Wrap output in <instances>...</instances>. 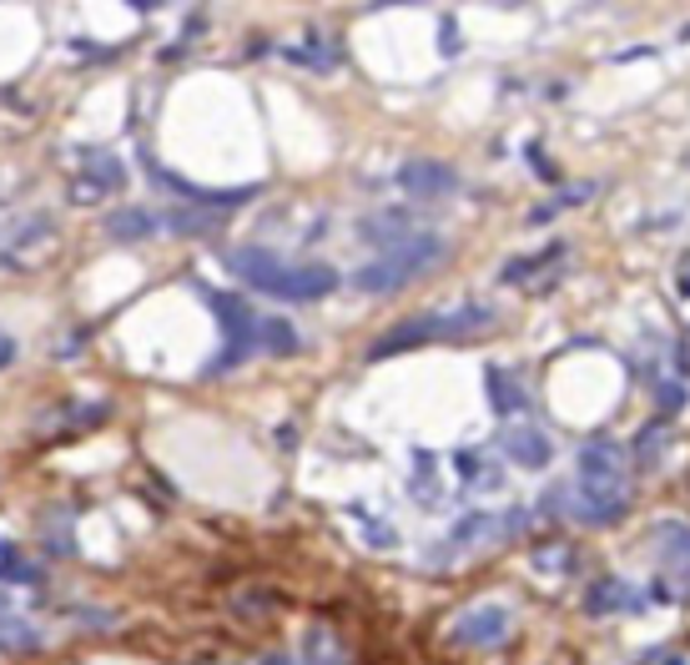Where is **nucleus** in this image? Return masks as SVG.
Masks as SVG:
<instances>
[{
	"instance_id": "6ab92c4d",
	"label": "nucleus",
	"mask_w": 690,
	"mask_h": 665,
	"mask_svg": "<svg viewBox=\"0 0 690 665\" xmlns=\"http://www.w3.org/2000/svg\"><path fill=\"white\" fill-rule=\"evenodd\" d=\"M564 258V242H549V248H539L534 258H514L499 268V283H524L530 273H545V268H555V262Z\"/></svg>"
},
{
	"instance_id": "c756f323",
	"label": "nucleus",
	"mask_w": 690,
	"mask_h": 665,
	"mask_svg": "<svg viewBox=\"0 0 690 665\" xmlns=\"http://www.w3.org/2000/svg\"><path fill=\"white\" fill-rule=\"evenodd\" d=\"M439 36H443V56H459V40H454V21H443V26H439Z\"/></svg>"
},
{
	"instance_id": "9d476101",
	"label": "nucleus",
	"mask_w": 690,
	"mask_h": 665,
	"mask_svg": "<svg viewBox=\"0 0 690 665\" xmlns=\"http://www.w3.org/2000/svg\"><path fill=\"white\" fill-rule=\"evenodd\" d=\"M640 610V590L630 585L626 574H599L585 585V615L595 620H610V615H630Z\"/></svg>"
},
{
	"instance_id": "ddd939ff",
	"label": "nucleus",
	"mask_w": 690,
	"mask_h": 665,
	"mask_svg": "<svg viewBox=\"0 0 690 665\" xmlns=\"http://www.w3.org/2000/svg\"><path fill=\"white\" fill-rule=\"evenodd\" d=\"M651 545H655V555H661L670 570L686 574V585H690V524L661 520V524L651 530Z\"/></svg>"
},
{
	"instance_id": "aec40b11",
	"label": "nucleus",
	"mask_w": 690,
	"mask_h": 665,
	"mask_svg": "<svg viewBox=\"0 0 690 665\" xmlns=\"http://www.w3.org/2000/svg\"><path fill=\"white\" fill-rule=\"evenodd\" d=\"M258 348L287 358V353H298V333H293L287 318H258Z\"/></svg>"
},
{
	"instance_id": "dca6fc26",
	"label": "nucleus",
	"mask_w": 690,
	"mask_h": 665,
	"mask_svg": "<svg viewBox=\"0 0 690 665\" xmlns=\"http://www.w3.org/2000/svg\"><path fill=\"white\" fill-rule=\"evenodd\" d=\"M676 443V429H670V418H655V424H645V429L635 434V443H630L626 454H635L640 470H655L665 459V449Z\"/></svg>"
},
{
	"instance_id": "4be33fe9",
	"label": "nucleus",
	"mask_w": 690,
	"mask_h": 665,
	"mask_svg": "<svg viewBox=\"0 0 690 665\" xmlns=\"http://www.w3.org/2000/svg\"><path fill=\"white\" fill-rule=\"evenodd\" d=\"M36 640L40 636L21 620V615H0V651H31Z\"/></svg>"
},
{
	"instance_id": "9b49d317",
	"label": "nucleus",
	"mask_w": 690,
	"mask_h": 665,
	"mask_svg": "<svg viewBox=\"0 0 690 665\" xmlns=\"http://www.w3.org/2000/svg\"><path fill=\"white\" fill-rule=\"evenodd\" d=\"M398 187L408 197H449L459 187V171L439 157H414L398 167Z\"/></svg>"
},
{
	"instance_id": "bb28decb",
	"label": "nucleus",
	"mask_w": 690,
	"mask_h": 665,
	"mask_svg": "<svg viewBox=\"0 0 690 665\" xmlns=\"http://www.w3.org/2000/svg\"><path fill=\"white\" fill-rule=\"evenodd\" d=\"M530 162H534V171H539L545 182H555V177H560V171H555V162H549L545 152H539V146H530Z\"/></svg>"
},
{
	"instance_id": "a211bd4d",
	"label": "nucleus",
	"mask_w": 690,
	"mask_h": 665,
	"mask_svg": "<svg viewBox=\"0 0 690 665\" xmlns=\"http://www.w3.org/2000/svg\"><path fill=\"white\" fill-rule=\"evenodd\" d=\"M484 389H489V404H495V414L499 418H509V414H524V389H520V379L509 373V368H489V379H484Z\"/></svg>"
},
{
	"instance_id": "f8f14e48",
	"label": "nucleus",
	"mask_w": 690,
	"mask_h": 665,
	"mask_svg": "<svg viewBox=\"0 0 690 665\" xmlns=\"http://www.w3.org/2000/svg\"><path fill=\"white\" fill-rule=\"evenodd\" d=\"M358 237H364L368 248L389 252V248H398V242H408V237H418V222H414V212H404V207H383V212L358 222Z\"/></svg>"
},
{
	"instance_id": "2eb2a0df",
	"label": "nucleus",
	"mask_w": 690,
	"mask_h": 665,
	"mask_svg": "<svg viewBox=\"0 0 690 665\" xmlns=\"http://www.w3.org/2000/svg\"><path fill=\"white\" fill-rule=\"evenodd\" d=\"M102 227H106V237H111V242H142V237L157 233L162 222L152 217L146 207H121V212H106Z\"/></svg>"
},
{
	"instance_id": "0eeeda50",
	"label": "nucleus",
	"mask_w": 690,
	"mask_h": 665,
	"mask_svg": "<svg viewBox=\"0 0 690 665\" xmlns=\"http://www.w3.org/2000/svg\"><path fill=\"white\" fill-rule=\"evenodd\" d=\"M328 293H338V268H328V262H287V273H283L273 298L318 302V298H328Z\"/></svg>"
},
{
	"instance_id": "393cba45",
	"label": "nucleus",
	"mask_w": 690,
	"mask_h": 665,
	"mask_svg": "<svg viewBox=\"0 0 690 665\" xmlns=\"http://www.w3.org/2000/svg\"><path fill=\"white\" fill-rule=\"evenodd\" d=\"M655 404H661V418H670L680 404H686V389H680V383H655Z\"/></svg>"
},
{
	"instance_id": "39448f33",
	"label": "nucleus",
	"mask_w": 690,
	"mask_h": 665,
	"mask_svg": "<svg viewBox=\"0 0 690 665\" xmlns=\"http://www.w3.org/2000/svg\"><path fill=\"white\" fill-rule=\"evenodd\" d=\"M514 626V610L504 601H474L469 610H459L454 620V640L459 645H499Z\"/></svg>"
},
{
	"instance_id": "cd10ccee",
	"label": "nucleus",
	"mask_w": 690,
	"mask_h": 665,
	"mask_svg": "<svg viewBox=\"0 0 690 665\" xmlns=\"http://www.w3.org/2000/svg\"><path fill=\"white\" fill-rule=\"evenodd\" d=\"M555 217H560V207H555V202H539V207H534L524 222H530V227H545V222H555Z\"/></svg>"
},
{
	"instance_id": "423d86ee",
	"label": "nucleus",
	"mask_w": 690,
	"mask_h": 665,
	"mask_svg": "<svg viewBox=\"0 0 690 665\" xmlns=\"http://www.w3.org/2000/svg\"><path fill=\"white\" fill-rule=\"evenodd\" d=\"M121 187H127V167L102 152V157H92L76 177H71V202H76V207H96L106 197H117Z\"/></svg>"
},
{
	"instance_id": "20e7f679",
	"label": "nucleus",
	"mask_w": 690,
	"mask_h": 665,
	"mask_svg": "<svg viewBox=\"0 0 690 665\" xmlns=\"http://www.w3.org/2000/svg\"><path fill=\"white\" fill-rule=\"evenodd\" d=\"M202 302L212 308V318H217V328H222V353L207 364V379H217V373L248 364L252 353H258V313L248 308V298L217 293V287H202Z\"/></svg>"
},
{
	"instance_id": "f257e3e1",
	"label": "nucleus",
	"mask_w": 690,
	"mask_h": 665,
	"mask_svg": "<svg viewBox=\"0 0 690 665\" xmlns=\"http://www.w3.org/2000/svg\"><path fill=\"white\" fill-rule=\"evenodd\" d=\"M574 514L585 524H605V520H620L630 504V459L620 443L610 439H595L580 449L574 459Z\"/></svg>"
},
{
	"instance_id": "4468645a",
	"label": "nucleus",
	"mask_w": 690,
	"mask_h": 665,
	"mask_svg": "<svg viewBox=\"0 0 690 665\" xmlns=\"http://www.w3.org/2000/svg\"><path fill=\"white\" fill-rule=\"evenodd\" d=\"M293 665H348V645L338 640V630L313 626L308 636H302V651H298Z\"/></svg>"
},
{
	"instance_id": "f3484780",
	"label": "nucleus",
	"mask_w": 690,
	"mask_h": 665,
	"mask_svg": "<svg viewBox=\"0 0 690 665\" xmlns=\"http://www.w3.org/2000/svg\"><path fill=\"white\" fill-rule=\"evenodd\" d=\"M499 530H504L499 514H464V520H454V530H449V549H479V545H489V539H499Z\"/></svg>"
},
{
	"instance_id": "f03ea898",
	"label": "nucleus",
	"mask_w": 690,
	"mask_h": 665,
	"mask_svg": "<svg viewBox=\"0 0 690 665\" xmlns=\"http://www.w3.org/2000/svg\"><path fill=\"white\" fill-rule=\"evenodd\" d=\"M495 323V308L489 302H454V308H439V313H418L393 323L383 339L368 348V358H393V353H408V348H424V343H439V339H474L484 328Z\"/></svg>"
},
{
	"instance_id": "a878e982",
	"label": "nucleus",
	"mask_w": 690,
	"mask_h": 665,
	"mask_svg": "<svg viewBox=\"0 0 690 665\" xmlns=\"http://www.w3.org/2000/svg\"><path fill=\"white\" fill-rule=\"evenodd\" d=\"M454 474L474 479V474H479V454H474V449H459V454H454Z\"/></svg>"
},
{
	"instance_id": "b1692460",
	"label": "nucleus",
	"mask_w": 690,
	"mask_h": 665,
	"mask_svg": "<svg viewBox=\"0 0 690 665\" xmlns=\"http://www.w3.org/2000/svg\"><path fill=\"white\" fill-rule=\"evenodd\" d=\"M5 560H0V580H15V585H36L40 574H36V565H26V560H11V549H0Z\"/></svg>"
},
{
	"instance_id": "5701e85b",
	"label": "nucleus",
	"mask_w": 690,
	"mask_h": 665,
	"mask_svg": "<svg viewBox=\"0 0 690 665\" xmlns=\"http://www.w3.org/2000/svg\"><path fill=\"white\" fill-rule=\"evenodd\" d=\"M212 222H222V212H207V207H177L167 217L171 233H202V227H212Z\"/></svg>"
},
{
	"instance_id": "2f4dec72",
	"label": "nucleus",
	"mask_w": 690,
	"mask_h": 665,
	"mask_svg": "<svg viewBox=\"0 0 690 665\" xmlns=\"http://www.w3.org/2000/svg\"><path fill=\"white\" fill-rule=\"evenodd\" d=\"M0 615H5V595H0Z\"/></svg>"
},
{
	"instance_id": "c85d7f7f",
	"label": "nucleus",
	"mask_w": 690,
	"mask_h": 665,
	"mask_svg": "<svg viewBox=\"0 0 690 665\" xmlns=\"http://www.w3.org/2000/svg\"><path fill=\"white\" fill-rule=\"evenodd\" d=\"M676 287H680V298H690V252L680 258V268H676Z\"/></svg>"
},
{
	"instance_id": "412c9836",
	"label": "nucleus",
	"mask_w": 690,
	"mask_h": 665,
	"mask_svg": "<svg viewBox=\"0 0 690 665\" xmlns=\"http://www.w3.org/2000/svg\"><path fill=\"white\" fill-rule=\"evenodd\" d=\"M534 570H539V574H555V580H560V574L574 570V549H570V545H539V549H534Z\"/></svg>"
},
{
	"instance_id": "7ed1b4c3",
	"label": "nucleus",
	"mask_w": 690,
	"mask_h": 665,
	"mask_svg": "<svg viewBox=\"0 0 690 665\" xmlns=\"http://www.w3.org/2000/svg\"><path fill=\"white\" fill-rule=\"evenodd\" d=\"M443 258H449V242H443L439 233H418V237H408V242H398V248L378 252L368 268H358V273H353V287L368 293V298H383V293H398V287H408L414 277L433 273Z\"/></svg>"
},
{
	"instance_id": "1a4fd4ad",
	"label": "nucleus",
	"mask_w": 690,
	"mask_h": 665,
	"mask_svg": "<svg viewBox=\"0 0 690 665\" xmlns=\"http://www.w3.org/2000/svg\"><path fill=\"white\" fill-rule=\"evenodd\" d=\"M499 449H504L520 470H549V464H555V443H549V434L539 429V424H509V429L499 434Z\"/></svg>"
},
{
	"instance_id": "7c9ffc66",
	"label": "nucleus",
	"mask_w": 690,
	"mask_h": 665,
	"mask_svg": "<svg viewBox=\"0 0 690 665\" xmlns=\"http://www.w3.org/2000/svg\"><path fill=\"white\" fill-rule=\"evenodd\" d=\"M11 358H15V343H11V333H0V368L11 364Z\"/></svg>"
},
{
	"instance_id": "6e6552de",
	"label": "nucleus",
	"mask_w": 690,
	"mask_h": 665,
	"mask_svg": "<svg viewBox=\"0 0 690 665\" xmlns=\"http://www.w3.org/2000/svg\"><path fill=\"white\" fill-rule=\"evenodd\" d=\"M227 273L242 277L252 293H267V298H273L277 283H283V273H287V262L277 258L273 248H233L227 252Z\"/></svg>"
}]
</instances>
